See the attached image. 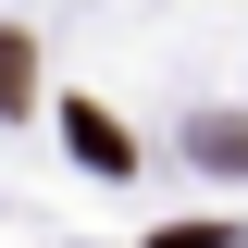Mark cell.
<instances>
[{
	"instance_id": "6da1fadb",
	"label": "cell",
	"mask_w": 248,
	"mask_h": 248,
	"mask_svg": "<svg viewBox=\"0 0 248 248\" xmlns=\"http://www.w3.org/2000/svg\"><path fill=\"white\" fill-rule=\"evenodd\" d=\"M62 137H75V161H87V174H137L124 124H112V112H87V99H62Z\"/></svg>"
},
{
	"instance_id": "7a4b0ae2",
	"label": "cell",
	"mask_w": 248,
	"mask_h": 248,
	"mask_svg": "<svg viewBox=\"0 0 248 248\" xmlns=\"http://www.w3.org/2000/svg\"><path fill=\"white\" fill-rule=\"evenodd\" d=\"M186 149H199V174H248V124H236V112H199Z\"/></svg>"
},
{
	"instance_id": "3957f363",
	"label": "cell",
	"mask_w": 248,
	"mask_h": 248,
	"mask_svg": "<svg viewBox=\"0 0 248 248\" xmlns=\"http://www.w3.org/2000/svg\"><path fill=\"white\" fill-rule=\"evenodd\" d=\"M25 99H37V50L0 25V112H25Z\"/></svg>"
}]
</instances>
